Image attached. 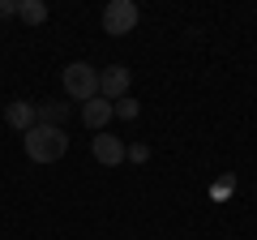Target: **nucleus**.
Segmentation results:
<instances>
[{
	"label": "nucleus",
	"mask_w": 257,
	"mask_h": 240,
	"mask_svg": "<svg viewBox=\"0 0 257 240\" xmlns=\"http://www.w3.org/2000/svg\"><path fill=\"white\" fill-rule=\"evenodd\" d=\"M22 146H26V159H35V163H56L69 150V138H64V129L35 125L30 133H22Z\"/></svg>",
	"instance_id": "f257e3e1"
},
{
	"label": "nucleus",
	"mask_w": 257,
	"mask_h": 240,
	"mask_svg": "<svg viewBox=\"0 0 257 240\" xmlns=\"http://www.w3.org/2000/svg\"><path fill=\"white\" fill-rule=\"evenodd\" d=\"M35 116H39V125L64 129V120H69V103H60V99H52V103H39V107H35Z\"/></svg>",
	"instance_id": "6e6552de"
},
{
	"label": "nucleus",
	"mask_w": 257,
	"mask_h": 240,
	"mask_svg": "<svg viewBox=\"0 0 257 240\" xmlns=\"http://www.w3.org/2000/svg\"><path fill=\"white\" fill-rule=\"evenodd\" d=\"M64 94L77 99V103L99 99V69L86 65V60H73V65L64 69Z\"/></svg>",
	"instance_id": "f03ea898"
},
{
	"label": "nucleus",
	"mask_w": 257,
	"mask_h": 240,
	"mask_svg": "<svg viewBox=\"0 0 257 240\" xmlns=\"http://www.w3.org/2000/svg\"><path fill=\"white\" fill-rule=\"evenodd\" d=\"M138 5L133 0H111L107 9H103V30L107 35H116V39H124V35H133V26H138Z\"/></svg>",
	"instance_id": "7ed1b4c3"
},
{
	"label": "nucleus",
	"mask_w": 257,
	"mask_h": 240,
	"mask_svg": "<svg viewBox=\"0 0 257 240\" xmlns=\"http://www.w3.org/2000/svg\"><path fill=\"white\" fill-rule=\"evenodd\" d=\"M5 120H9V129L30 133V129L39 125V116H35V103H26V99H13L9 107H5Z\"/></svg>",
	"instance_id": "0eeeda50"
},
{
	"label": "nucleus",
	"mask_w": 257,
	"mask_h": 240,
	"mask_svg": "<svg viewBox=\"0 0 257 240\" xmlns=\"http://www.w3.org/2000/svg\"><path fill=\"white\" fill-rule=\"evenodd\" d=\"M116 116H120V120H133V116H138V103H133V99L124 94V99L116 103Z\"/></svg>",
	"instance_id": "9d476101"
},
{
	"label": "nucleus",
	"mask_w": 257,
	"mask_h": 240,
	"mask_svg": "<svg viewBox=\"0 0 257 240\" xmlns=\"http://www.w3.org/2000/svg\"><path fill=\"white\" fill-rule=\"evenodd\" d=\"M90 155L99 159L103 167H116V163H124V159H128V146L116 138V133L103 129V133H94V138H90Z\"/></svg>",
	"instance_id": "20e7f679"
},
{
	"label": "nucleus",
	"mask_w": 257,
	"mask_h": 240,
	"mask_svg": "<svg viewBox=\"0 0 257 240\" xmlns=\"http://www.w3.org/2000/svg\"><path fill=\"white\" fill-rule=\"evenodd\" d=\"M99 94L107 103H120L128 94V65H107L99 73Z\"/></svg>",
	"instance_id": "39448f33"
},
{
	"label": "nucleus",
	"mask_w": 257,
	"mask_h": 240,
	"mask_svg": "<svg viewBox=\"0 0 257 240\" xmlns=\"http://www.w3.org/2000/svg\"><path fill=\"white\" fill-rule=\"evenodd\" d=\"M128 159H133V163H146V159H150V146H142V142H138V146H128Z\"/></svg>",
	"instance_id": "9b49d317"
},
{
	"label": "nucleus",
	"mask_w": 257,
	"mask_h": 240,
	"mask_svg": "<svg viewBox=\"0 0 257 240\" xmlns=\"http://www.w3.org/2000/svg\"><path fill=\"white\" fill-rule=\"evenodd\" d=\"M18 18L26 26H39V22H47V5L43 0H18Z\"/></svg>",
	"instance_id": "1a4fd4ad"
},
{
	"label": "nucleus",
	"mask_w": 257,
	"mask_h": 240,
	"mask_svg": "<svg viewBox=\"0 0 257 240\" xmlns=\"http://www.w3.org/2000/svg\"><path fill=\"white\" fill-rule=\"evenodd\" d=\"M5 18H18V0H0V22Z\"/></svg>",
	"instance_id": "f8f14e48"
},
{
	"label": "nucleus",
	"mask_w": 257,
	"mask_h": 240,
	"mask_svg": "<svg viewBox=\"0 0 257 240\" xmlns=\"http://www.w3.org/2000/svg\"><path fill=\"white\" fill-rule=\"evenodd\" d=\"M116 116V103H107L99 94V99H90V103H82V125L90 133H103V125H107V120Z\"/></svg>",
	"instance_id": "423d86ee"
}]
</instances>
